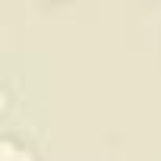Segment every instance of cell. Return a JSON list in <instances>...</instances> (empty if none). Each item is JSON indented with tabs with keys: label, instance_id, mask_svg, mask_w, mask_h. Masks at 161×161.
Segmentation results:
<instances>
[{
	"label": "cell",
	"instance_id": "1",
	"mask_svg": "<svg viewBox=\"0 0 161 161\" xmlns=\"http://www.w3.org/2000/svg\"><path fill=\"white\" fill-rule=\"evenodd\" d=\"M0 161H29V145L19 142L16 136H7L0 145Z\"/></svg>",
	"mask_w": 161,
	"mask_h": 161
}]
</instances>
